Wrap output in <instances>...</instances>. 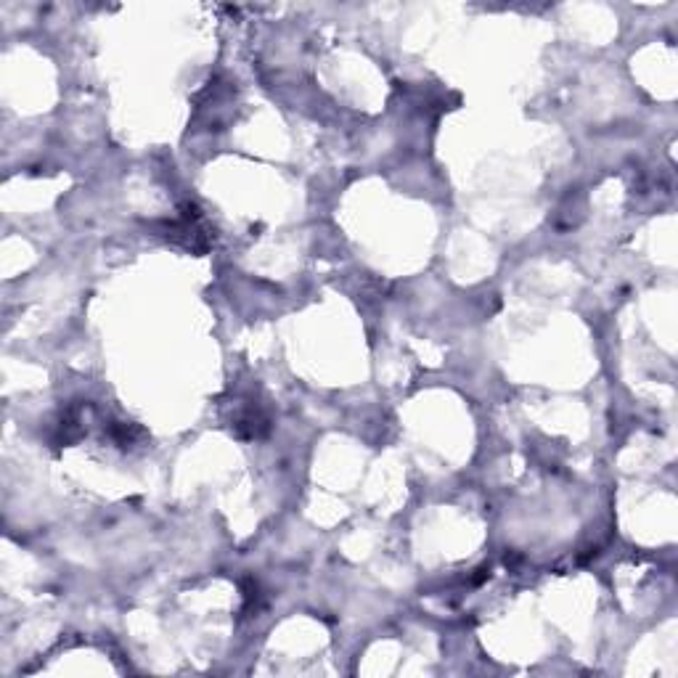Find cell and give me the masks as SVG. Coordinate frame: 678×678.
<instances>
[{
  "instance_id": "cell-2",
  "label": "cell",
  "mask_w": 678,
  "mask_h": 678,
  "mask_svg": "<svg viewBox=\"0 0 678 678\" xmlns=\"http://www.w3.org/2000/svg\"><path fill=\"white\" fill-rule=\"evenodd\" d=\"M109 437H112L114 443L120 445V448H133V445L144 437V430L133 422H112L109 424Z\"/></svg>"
},
{
  "instance_id": "cell-1",
  "label": "cell",
  "mask_w": 678,
  "mask_h": 678,
  "mask_svg": "<svg viewBox=\"0 0 678 678\" xmlns=\"http://www.w3.org/2000/svg\"><path fill=\"white\" fill-rule=\"evenodd\" d=\"M157 231L159 236H165L167 242L186 249L191 255H207L215 244V228L210 226V220L204 218V212L194 202L183 204L178 210V218L157 223Z\"/></svg>"
}]
</instances>
